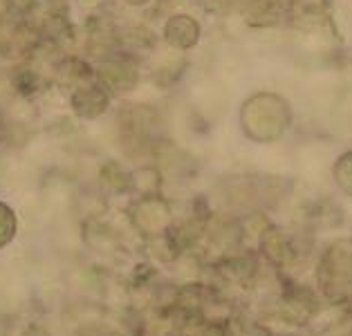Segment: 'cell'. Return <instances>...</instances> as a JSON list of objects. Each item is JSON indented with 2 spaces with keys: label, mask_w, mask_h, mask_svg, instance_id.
<instances>
[{
  "label": "cell",
  "mask_w": 352,
  "mask_h": 336,
  "mask_svg": "<svg viewBox=\"0 0 352 336\" xmlns=\"http://www.w3.org/2000/svg\"><path fill=\"white\" fill-rule=\"evenodd\" d=\"M16 234V218L10 206H5L0 202V249L12 243V238Z\"/></svg>",
  "instance_id": "1"
}]
</instances>
